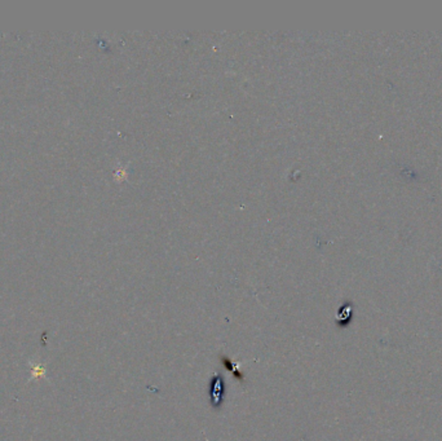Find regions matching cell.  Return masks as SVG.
<instances>
[{
    "label": "cell",
    "mask_w": 442,
    "mask_h": 441,
    "mask_svg": "<svg viewBox=\"0 0 442 441\" xmlns=\"http://www.w3.org/2000/svg\"><path fill=\"white\" fill-rule=\"evenodd\" d=\"M220 363H221V365L224 366L225 369L228 370V371L231 374V375L234 376L235 379L239 380V382H245V375H243V373H242L241 369H239V368H238V365L233 363V361H231V360L229 359L228 356L221 355L220 356Z\"/></svg>",
    "instance_id": "7a4b0ae2"
},
{
    "label": "cell",
    "mask_w": 442,
    "mask_h": 441,
    "mask_svg": "<svg viewBox=\"0 0 442 441\" xmlns=\"http://www.w3.org/2000/svg\"><path fill=\"white\" fill-rule=\"evenodd\" d=\"M226 395V383H225L224 375L218 371L212 375L208 384V399L210 405L215 410H220Z\"/></svg>",
    "instance_id": "6da1fadb"
},
{
    "label": "cell",
    "mask_w": 442,
    "mask_h": 441,
    "mask_svg": "<svg viewBox=\"0 0 442 441\" xmlns=\"http://www.w3.org/2000/svg\"><path fill=\"white\" fill-rule=\"evenodd\" d=\"M350 315H352V312H350L349 305H344L340 311H339V315H337V324H339L341 328L348 325V320L352 317Z\"/></svg>",
    "instance_id": "3957f363"
}]
</instances>
